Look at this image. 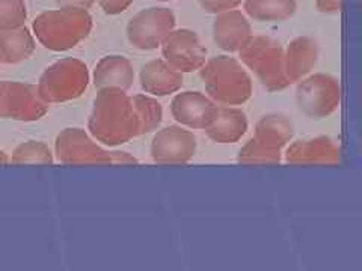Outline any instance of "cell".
<instances>
[{
    "label": "cell",
    "instance_id": "cell-16",
    "mask_svg": "<svg viewBox=\"0 0 362 271\" xmlns=\"http://www.w3.org/2000/svg\"><path fill=\"white\" fill-rule=\"evenodd\" d=\"M139 82L145 94L166 97L178 92L183 86V73L174 70L165 59L157 58L142 66Z\"/></svg>",
    "mask_w": 362,
    "mask_h": 271
},
{
    "label": "cell",
    "instance_id": "cell-15",
    "mask_svg": "<svg viewBox=\"0 0 362 271\" xmlns=\"http://www.w3.org/2000/svg\"><path fill=\"white\" fill-rule=\"evenodd\" d=\"M319 42L311 37L294 38L284 49V74L288 83H298L307 77L319 61Z\"/></svg>",
    "mask_w": 362,
    "mask_h": 271
},
{
    "label": "cell",
    "instance_id": "cell-4",
    "mask_svg": "<svg viewBox=\"0 0 362 271\" xmlns=\"http://www.w3.org/2000/svg\"><path fill=\"white\" fill-rule=\"evenodd\" d=\"M237 53L269 92H278L290 85L284 74V47L279 41L262 35L252 37Z\"/></svg>",
    "mask_w": 362,
    "mask_h": 271
},
{
    "label": "cell",
    "instance_id": "cell-28",
    "mask_svg": "<svg viewBox=\"0 0 362 271\" xmlns=\"http://www.w3.org/2000/svg\"><path fill=\"white\" fill-rule=\"evenodd\" d=\"M315 8L323 14H338L341 11V0H315Z\"/></svg>",
    "mask_w": 362,
    "mask_h": 271
},
{
    "label": "cell",
    "instance_id": "cell-6",
    "mask_svg": "<svg viewBox=\"0 0 362 271\" xmlns=\"http://www.w3.org/2000/svg\"><path fill=\"white\" fill-rule=\"evenodd\" d=\"M341 86L334 76L317 73L298 82L296 103L303 115L323 119L339 107Z\"/></svg>",
    "mask_w": 362,
    "mask_h": 271
},
{
    "label": "cell",
    "instance_id": "cell-13",
    "mask_svg": "<svg viewBox=\"0 0 362 271\" xmlns=\"http://www.w3.org/2000/svg\"><path fill=\"white\" fill-rule=\"evenodd\" d=\"M252 37L251 23L242 11L230 9L216 14L213 21V40L221 50L226 53L239 52Z\"/></svg>",
    "mask_w": 362,
    "mask_h": 271
},
{
    "label": "cell",
    "instance_id": "cell-31",
    "mask_svg": "<svg viewBox=\"0 0 362 271\" xmlns=\"http://www.w3.org/2000/svg\"><path fill=\"white\" fill-rule=\"evenodd\" d=\"M9 163V157L4 152V150H0V164H8Z\"/></svg>",
    "mask_w": 362,
    "mask_h": 271
},
{
    "label": "cell",
    "instance_id": "cell-24",
    "mask_svg": "<svg viewBox=\"0 0 362 271\" xmlns=\"http://www.w3.org/2000/svg\"><path fill=\"white\" fill-rule=\"evenodd\" d=\"M13 164H53L54 157L44 142L28 140L20 143L9 158Z\"/></svg>",
    "mask_w": 362,
    "mask_h": 271
},
{
    "label": "cell",
    "instance_id": "cell-25",
    "mask_svg": "<svg viewBox=\"0 0 362 271\" xmlns=\"http://www.w3.org/2000/svg\"><path fill=\"white\" fill-rule=\"evenodd\" d=\"M26 18L25 0H0V29L25 26Z\"/></svg>",
    "mask_w": 362,
    "mask_h": 271
},
{
    "label": "cell",
    "instance_id": "cell-7",
    "mask_svg": "<svg viewBox=\"0 0 362 271\" xmlns=\"http://www.w3.org/2000/svg\"><path fill=\"white\" fill-rule=\"evenodd\" d=\"M50 104L40 95L37 85L23 82H0V118L23 122L41 119Z\"/></svg>",
    "mask_w": 362,
    "mask_h": 271
},
{
    "label": "cell",
    "instance_id": "cell-17",
    "mask_svg": "<svg viewBox=\"0 0 362 271\" xmlns=\"http://www.w3.org/2000/svg\"><path fill=\"white\" fill-rule=\"evenodd\" d=\"M93 80L97 89H121L127 90L133 86L134 70L126 56L110 54L98 61L94 68Z\"/></svg>",
    "mask_w": 362,
    "mask_h": 271
},
{
    "label": "cell",
    "instance_id": "cell-21",
    "mask_svg": "<svg viewBox=\"0 0 362 271\" xmlns=\"http://www.w3.org/2000/svg\"><path fill=\"white\" fill-rule=\"evenodd\" d=\"M294 128L291 121L281 113H269L255 124V138L284 150L293 139Z\"/></svg>",
    "mask_w": 362,
    "mask_h": 271
},
{
    "label": "cell",
    "instance_id": "cell-20",
    "mask_svg": "<svg viewBox=\"0 0 362 271\" xmlns=\"http://www.w3.org/2000/svg\"><path fill=\"white\" fill-rule=\"evenodd\" d=\"M245 16L259 23H282L294 16L298 0H243Z\"/></svg>",
    "mask_w": 362,
    "mask_h": 271
},
{
    "label": "cell",
    "instance_id": "cell-2",
    "mask_svg": "<svg viewBox=\"0 0 362 271\" xmlns=\"http://www.w3.org/2000/svg\"><path fill=\"white\" fill-rule=\"evenodd\" d=\"M94 21L88 9L59 8L41 13L33 20V37L52 52H66L89 37Z\"/></svg>",
    "mask_w": 362,
    "mask_h": 271
},
{
    "label": "cell",
    "instance_id": "cell-33",
    "mask_svg": "<svg viewBox=\"0 0 362 271\" xmlns=\"http://www.w3.org/2000/svg\"><path fill=\"white\" fill-rule=\"evenodd\" d=\"M0 65H2V64H0Z\"/></svg>",
    "mask_w": 362,
    "mask_h": 271
},
{
    "label": "cell",
    "instance_id": "cell-22",
    "mask_svg": "<svg viewBox=\"0 0 362 271\" xmlns=\"http://www.w3.org/2000/svg\"><path fill=\"white\" fill-rule=\"evenodd\" d=\"M132 103L139 121V136L157 130L163 119L162 104L154 97L146 94L133 95Z\"/></svg>",
    "mask_w": 362,
    "mask_h": 271
},
{
    "label": "cell",
    "instance_id": "cell-26",
    "mask_svg": "<svg viewBox=\"0 0 362 271\" xmlns=\"http://www.w3.org/2000/svg\"><path fill=\"white\" fill-rule=\"evenodd\" d=\"M243 4V0H199L201 8L209 14H221L225 11L237 9Z\"/></svg>",
    "mask_w": 362,
    "mask_h": 271
},
{
    "label": "cell",
    "instance_id": "cell-18",
    "mask_svg": "<svg viewBox=\"0 0 362 271\" xmlns=\"http://www.w3.org/2000/svg\"><path fill=\"white\" fill-rule=\"evenodd\" d=\"M247 127L249 122L243 110L233 106H219L216 116L204 131L210 140L225 145L239 142Z\"/></svg>",
    "mask_w": 362,
    "mask_h": 271
},
{
    "label": "cell",
    "instance_id": "cell-23",
    "mask_svg": "<svg viewBox=\"0 0 362 271\" xmlns=\"http://www.w3.org/2000/svg\"><path fill=\"white\" fill-rule=\"evenodd\" d=\"M282 160V150L262 139H249L237 155V162L242 164H276Z\"/></svg>",
    "mask_w": 362,
    "mask_h": 271
},
{
    "label": "cell",
    "instance_id": "cell-8",
    "mask_svg": "<svg viewBox=\"0 0 362 271\" xmlns=\"http://www.w3.org/2000/svg\"><path fill=\"white\" fill-rule=\"evenodd\" d=\"M175 14L169 8L142 9L129 21L127 40L138 50H156L175 29Z\"/></svg>",
    "mask_w": 362,
    "mask_h": 271
},
{
    "label": "cell",
    "instance_id": "cell-29",
    "mask_svg": "<svg viewBox=\"0 0 362 271\" xmlns=\"http://www.w3.org/2000/svg\"><path fill=\"white\" fill-rule=\"evenodd\" d=\"M59 8L68 9H89L94 5L95 0H54Z\"/></svg>",
    "mask_w": 362,
    "mask_h": 271
},
{
    "label": "cell",
    "instance_id": "cell-19",
    "mask_svg": "<svg viewBox=\"0 0 362 271\" xmlns=\"http://www.w3.org/2000/svg\"><path fill=\"white\" fill-rule=\"evenodd\" d=\"M37 41L26 26L0 29V64H20L35 52Z\"/></svg>",
    "mask_w": 362,
    "mask_h": 271
},
{
    "label": "cell",
    "instance_id": "cell-30",
    "mask_svg": "<svg viewBox=\"0 0 362 271\" xmlns=\"http://www.w3.org/2000/svg\"><path fill=\"white\" fill-rule=\"evenodd\" d=\"M112 164H133L138 163V158H134L129 152H119V151H112Z\"/></svg>",
    "mask_w": 362,
    "mask_h": 271
},
{
    "label": "cell",
    "instance_id": "cell-11",
    "mask_svg": "<svg viewBox=\"0 0 362 271\" xmlns=\"http://www.w3.org/2000/svg\"><path fill=\"white\" fill-rule=\"evenodd\" d=\"M197 138L183 126L158 130L151 140L150 154L157 164H186L197 154Z\"/></svg>",
    "mask_w": 362,
    "mask_h": 271
},
{
    "label": "cell",
    "instance_id": "cell-1",
    "mask_svg": "<svg viewBox=\"0 0 362 271\" xmlns=\"http://www.w3.org/2000/svg\"><path fill=\"white\" fill-rule=\"evenodd\" d=\"M88 130L95 140L107 146H118L138 138L139 121L132 97L121 89H98Z\"/></svg>",
    "mask_w": 362,
    "mask_h": 271
},
{
    "label": "cell",
    "instance_id": "cell-3",
    "mask_svg": "<svg viewBox=\"0 0 362 271\" xmlns=\"http://www.w3.org/2000/svg\"><path fill=\"white\" fill-rule=\"evenodd\" d=\"M207 95L216 104L240 106L252 95V78L235 58L216 56L201 66Z\"/></svg>",
    "mask_w": 362,
    "mask_h": 271
},
{
    "label": "cell",
    "instance_id": "cell-12",
    "mask_svg": "<svg viewBox=\"0 0 362 271\" xmlns=\"http://www.w3.org/2000/svg\"><path fill=\"white\" fill-rule=\"evenodd\" d=\"M218 109L219 106L199 90L180 92L171 103L173 118L180 126L192 130H206L216 116Z\"/></svg>",
    "mask_w": 362,
    "mask_h": 271
},
{
    "label": "cell",
    "instance_id": "cell-5",
    "mask_svg": "<svg viewBox=\"0 0 362 271\" xmlns=\"http://www.w3.org/2000/svg\"><path fill=\"white\" fill-rule=\"evenodd\" d=\"M89 78V70L83 61L65 58L45 68L37 88L47 104L66 103L82 97Z\"/></svg>",
    "mask_w": 362,
    "mask_h": 271
},
{
    "label": "cell",
    "instance_id": "cell-10",
    "mask_svg": "<svg viewBox=\"0 0 362 271\" xmlns=\"http://www.w3.org/2000/svg\"><path fill=\"white\" fill-rule=\"evenodd\" d=\"M160 47L163 59L180 73L199 71L207 61V49L195 30L174 29Z\"/></svg>",
    "mask_w": 362,
    "mask_h": 271
},
{
    "label": "cell",
    "instance_id": "cell-27",
    "mask_svg": "<svg viewBox=\"0 0 362 271\" xmlns=\"http://www.w3.org/2000/svg\"><path fill=\"white\" fill-rule=\"evenodd\" d=\"M133 2L134 0H98L101 9L109 16H118L124 13Z\"/></svg>",
    "mask_w": 362,
    "mask_h": 271
},
{
    "label": "cell",
    "instance_id": "cell-9",
    "mask_svg": "<svg viewBox=\"0 0 362 271\" xmlns=\"http://www.w3.org/2000/svg\"><path fill=\"white\" fill-rule=\"evenodd\" d=\"M56 162L78 166L112 164V155L103 150L83 128H65L54 140Z\"/></svg>",
    "mask_w": 362,
    "mask_h": 271
},
{
    "label": "cell",
    "instance_id": "cell-32",
    "mask_svg": "<svg viewBox=\"0 0 362 271\" xmlns=\"http://www.w3.org/2000/svg\"><path fill=\"white\" fill-rule=\"evenodd\" d=\"M158 2H171V0H158Z\"/></svg>",
    "mask_w": 362,
    "mask_h": 271
},
{
    "label": "cell",
    "instance_id": "cell-14",
    "mask_svg": "<svg viewBox=\"0 0 362 271\" xmlns=\"http://www.w3.org/2000/svg\"><path fill=\"white\" fill-rule=\"evenodd\" d=\"M339 146L327 136L296 140L284 152L288 164H338Z\"/></svg>",
    "mask_w": 362,
    "mask_h": 271
}]
</instances>
